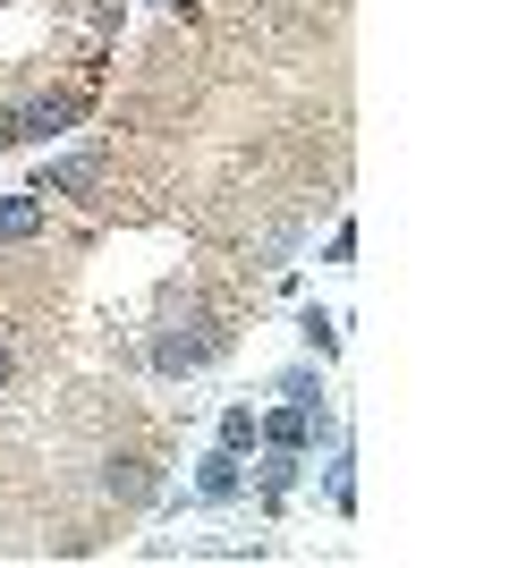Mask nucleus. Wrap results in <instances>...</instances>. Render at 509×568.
Masks as SVG:
<instances>
[{
	"instance_id": "13",
	"label": "nucleus",
	"mask_w": 509,
	"mask_h": 568,
	"mask_svg": "<svg viewBox=\"0 0 509 568\" xmlns=\"http://www.w3.org/2000/svg\"><path fill=\"white\" fill-rule=\"evenodd\" d=\"M136 9H162V0H136Z\"/></svg>"
},
{
	"instance_id": "2",
	"label": "nucleus",
	"mask_w": 509,
	"mask_h": 568,
	"mask_svg": "<svg viewBox=\"0 0 509 568\" xmlns=\"http://www.w3.org/2000/svg\"><path fill=\"white\" fill-rule=\"evenodd\" d=\"M94 484H102V500H111L120 518H145L153 500L170 493V458H162V450H136V442H120V450H102Z\"/></svg>"
},
{
	"instance_id": "5",
	"label": "nucleus",
	"mask_w": 509,
	"mask_h": 568,
	"mask_svg": "<svg viewBox=\"0 0 509 568\" xmlns=\"http://www.w3.org/2000/svg\"><path fill=\"white\" fill-rule=\"evenodd\" d=\"M255 475H246V484H255V518H281V500L297 493V484H306V467H315V458L306 450H272V442H255Z\"/></svg>"
},
{
	"instance_id": "8",
	"label": "nucleus",
	"mask_w": 509,
	"mask_h": 568,
	"mask_svg": "<svg viewBox=\"0 0 509 568\" xmlns=\"http://www.w3.org/2000/svg\"><path fill=\"white\" fill-rule=\"evenodd\" d=\"M264 390H272V399H297V407H332V399H323V365H315V356H289Z\"/></svg>"
},
{
	"instance_id": "4",
	"label": "nucleus",
	"mask_w": 509,
	"mask_h": 568,
	"mask_svg": "<svg viewBox=\"0 0 509 568\" xmlns=\"http://www.w3.org/2000/svg\"><path fill=\"white\" fill-rule=\"evenodd\" d=\"M51 230H60V204L34 187H9L0 195V255H43Z\"/></svg>"
},
{
	"instance_id": "6",
	"label": "nucleus",
	"mask_w": 509,
	"mask_h": 568,
	"mask_svg": "<svg viewBox=\"0 0 509 568\" xmlns=\"http://www.w3.org/2000/svg\"><path fill=\"white\" fill-rule=\"evenodd\" d=\"M187 500H195V509H238V500H246V458L213 442V450L195 458V484H187Z\"/></svg>"
},
{
	"instance_id": "7",
	"label": "nucleus",
	"mask_w": 509,
	"mask_h": 568,
	"mask_svg": "<svg viewBox=\"0 0 509 568\" xmlns=\"http://www.w3.org/2000/svg\"><path fill=\"white\" fill-rule=\"evenodd\" d=\"M323 509L357 518V450H348V433H332V458H323Z\"/></svg>"
},
{
	"instance_id": "10",
	"label": "nucleus",
	"mask_w": 509,
	"mask_h": 568,
	"mask_svg": "<svg viewBox=\"0 0 509 568\" xmlns=\"http://www.w3.org/2000/svg\"><path fill=\"white\" fill-rule=\"evenodd\" d=\"M213 442H221V450H255V399H230V407H221V416H213Z\"/></svg>"
},
{
	"instance_id": "3",
	"label": "nucleus",
	"mask_w": 509,
	"mask_h": 568,
	"mask_svg": "<svg viewBox=\"0 0 509 568\" xmlns=\"http://www.w3.org/2000/svg\"><path fill=\"white\" fill-rule=\"evenodd\" d=\"M332 433H348L332 416V407H297V399H255V442H272V450H306L315 458Z\"/></svg>"
},
{
	"instance_id": "11",
	"label": "nucleus",
	"mask_w": 509,
	"mask_h": 568,
	"mask_svg": "<svg viewBox=\"0 0 509 568\" xmlns=\"http://www.w3.org/2000/svg\"><path fill=\"white\" fill-rule=\"evenodd\" d=\"M348 255H357V221H339V230L323 237V263H332V272H348Z\"/></svg>"
},
{
	"instance_id": "9",
	"label": "nucleus",
	"mask_w": 509,
	"mask_h": 568,
	"mask_svg": "<svg viewBox=\"0 0 509 568\" xmlns=\"http://www.w3.org/2000/svg\"><path fill=\"white\" fill-rule=\"evenodd\" d=\"M297 348L315 356V365H332L339 356V314L332 306H297Z\"/></svg>"
},
{
	"instance_id": "12",
	"label": "nucleus",
	"mask_w": 509,
	"mask_h": 568,
	"mask_svg": "<svg viewBox=\"0 0 509 568\" xmlns=\"http://www.w3.org/2000/svg\"><path fill=\"white\" fill-rule=\"evenodd\" d=\"M9 390H18V332L0 323V399H9Z\"/></svg>"
},
{
	"instance_id": "1",
	"label": "nucleus",
	"mask_w": 509,
	"mask_h": 568,
	"mask_svg": "<svg viewBox=\"0 0 509 568\" xmlns=\"http://www.w3.org/2000/svg\"><path fill=\"white\" fill-rule=\"evenodd\" d=\"M238 323H246L238 288L204 281V272H179V281L153 288V323H145V348L136 356H145L153 382H195L238 348Z\"/></svg>"
}]
</instances>
